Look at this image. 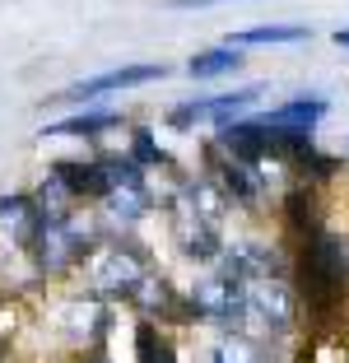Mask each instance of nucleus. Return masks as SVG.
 Returning a JSON list of instances; mask_svg holds the SVG:
<instances>
[{"label":"nucleus","instance_id":"2","mask_svg":"<svg viewBox=\"0 0 349 363\" xmlns=\"http://www.w3.org/2000/svg\"><path fill=\"white\" fill-rule=\"evenodd\" d=\"M303 279H307V294H331V289L345 284V252H340L336 238H321L317 252H307L303 261Z\"/></svg>","mask_w":349,"mask_h":363},{"label":"nucleus","instance_id":"11","mask_svg":"<svg viewBox=\"0 0 349 363\" xmlns=\"http://www.w3.org/2000/svg\"><path fill=\"white\" fill-rule=\"evenodd\" d=\"M112 126H116L112 112H84V117H70V121L47 126V135H103V130H112Z\"/></svg>","mask_w":349,"mask_h":363},{"label":"nucleus","instance_id":"15","mask_svg":"<svg viewBox=\"0 0 349 363\" xmlns=\"http://www.w3.org/2000/svg\"><path fill=\"white\" fill-rule=\"evenodd\" d=\"M336 43H340V47H349V28H340V33H336Z\"/></svg>","mask_w":349,"mask_h":363},{"label":"nucleus","instance_id":"4","mask_svg":"<svg viewBox=\"0 0 349 363\" xmlns=\"http://www.w3.org/2000/svg\"><path fill=\"white\" fill-rule=\"evenodd\" d=\"M247 308H256L265 321H270V331H289L294 326V289L279 284V279H261V284L247 294Z\"/></svg>","mask_w":349,"mask_h":363},{"label":"nucleus","instance_id":"6","mask_svg":"<svg viewBox=\"0 0 349 363\" xmlns=\"http://www.w3.org/2000/svg\"><path fill=\"white\" fill-rule=\"evenodd\" d=\"M321 117H326V98H294L289 107H275L261 121L265 126H284V130H312Z\"/></svg>","mask_w":349,"mask_h":363},{"label":"nucleus","instance_id":"3","mask_svg":"<svg viewBox=\"0 0 349 363\" xmlns=\"http://www.w3.org/2000/svg\"><path fill=\"white\" fill-rule=\"evenodd\" d=\"M168 70L163 65H121V70H107V75H94V79H79L70 89V98H103V94H116V89H135V84H154L163 79Z\"/></svg>","mask_w":349,"mask_h":363},{"label":"nucleus","instance_id":"1","mask_svg":"<svg viewBox=\"0 0 349 363\" xmlns=\"http://www.w3.org/2000/svg\"><path fill=\"white\" fill-rule=\"evenodd\" d=\"M191 303H196V312L210 321H219L223 331H238L247 317V289H243V275L238 270H223V275L214 279H201L196 284V294H191Z\"/></svg>","mask_w":349,"mask_h":363},{"label":"nucleus","instance_id":"10","mask_svg":"<svg viewBox=\"0 0 349 363\" xmlns=\"http://www.w3.org/2000/svg\"><path fill=\"white\" fill-rule=\"evenodd\" d=\"M243 65V56H238V47H219V52H201V56H191V75L196 79H214L223 75V70H238Z\"/></svg>","mask_w":349,"mask_h":363},{"label":"nucleus","instance_id":"14","mask_svg":"<svg viewBox=\"0 0 349 363\" xmlns=\"http://www.w3.org/2000/svg\"><path fill=\"white\" fill-rule=\"evenodd\" d=\"M201 5H219V0H168V10H201Z\"/></svg>","mask_w":349,"mask_h":363},{"label":"nucleus","instance_id":"7","mask_svg":"<svg viewBox=\"0 0 349 363\" xmlns=\"http://www.w3.org/2000/svg\"><path fill=\"white\" fill-rule=\"evenodd\" d=\"M177 228H182V247H187V257H196V261H214V257H219V233H214L210 219H196V214L187 210L177 219Z\"/></svg>","mask_w":349,"mask_h":363},{"label":"nucleus","instance_id":"9","mask_svg":"<svg viewBox=\"0 0 349 363\" xmlns=\"http://www.w3.org/2000/svg\"><path fill=\"white\" fill-rule=\"evenodd\" d=\"M256 98H261V84H247V89L223 94V98H205V121H223V126H228V121L238 117L247 103H256Z\"/></svg>","mask_w":349,"mask_h":363},{"label":"nucleus","instance_id":"12","mask_svg":"<svg viewBox=\"0 0 349 363\" xmlns=\"http://www.w3.org/2000/svg\"><path fill=\"white\" fill-rule=\"evenodd\" d=\"M135 345H140V359H145V363H172L168 340H159V331H154V326H140Z\"/></svg>","mask_w":349,"mask_h":363},{"label":"nucleus","instance_id":"13","mask_svg":"<svg viewBox=\"0 0 349 363\" xmlns=\"http://www.w3.org/2000/svg\"><path fill=\"white\" fill-rule=\"evenodd\" d=\"M214 363H261V354H256L247 340H233V345H223V350H219V359H214Z\"/></svg>","mask_w":349,"mask_h":363},{"label":"nucleus","instance_id":"5","mask_svg":"<svg viewBox=\"0 0 349 363\" xmlns=\"http://www.w3.org/2000/svg\"><path fill=\"white\" fill-rule=\"evenodd\" d=\"M98 289H107V294H135V289H145V270H140V261H131L126 252H116V257H107L103 270H98Z\"/></svg>","mask_w":349,"mask_h":363},{"label":"nucleus","instance_id":"8","mask_svg":"<svg viewBox=\"0 0 349 363\" xmlns=\"http://www.w3.org/2000/svg\"><path fill=\"white\" fill-rule=\"evenodd\" d=\"M307 28H298V23H261V28H243L233 33L228 47H265V43H303Z\"/></svg>","mask_w":349,"mask_h":363}]
</instances>
